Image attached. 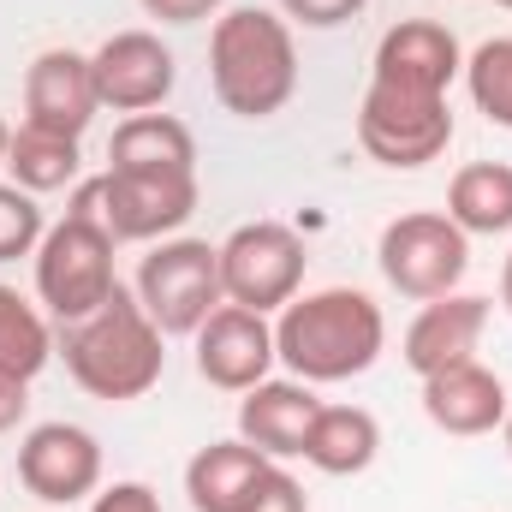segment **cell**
<instances>
[{"mask_svg": "<svg viewBox=\"0 0 512 512\" xmlns=\"http://www.w3.org/2000/svg\"><path fill=\"white\" fill-rule=\"evenodd\" d=\"M387 346L382 304L358 286H328V292H304L280 310L274 322V358L292 370V382L328 387L364 376Z\"/></svg>", "mask_w": 512, "mask_h": 512, "instance_id": "1", "label": "cell"}, {"mask_svg": "<svg viewBox=\"0 0 512 512\" xmlns=\"http://www.w3.org/2000/svg\"><path fill=\"white\" fill-rule=\"evenodd\" d=\"M209 84L215 102L239 120H274L292 96H298V42L292 24L262 12V6H239L215 18L209 36Z\"/></svg>", "mask_w": 512, "mask_h": 512, "instance_id": "2", "label": "cell"}, {"mask_svg": "<svg viewBox=\"0 0 512 512\" xmlns=\"http://www.w3.org/2000/svg\"><path fill=\"white\" fill-rule=\"evenodd\" d=\"M161 340L167 334L143 316L137 292L114 286V298L96 316L60 328V358H66V376L90 399H114L120 405V399H143L161 382V370H167Z\"/></svg>", "mask_w": 512, "mask_h": 512, "instance_id": "3", "label": "cell"}, {"mask_svg": "<svg viewBox=\"0 0 512 512\" xmlns=\"http://www.w3.org/2000/svg\"><path fill=\"white\" fill-rule=\"evenodd\" d=\"M66 215L102 221L114 245H149V239L179 233L197 215V173H126V167H108L102 179L78 185Z\"/></svg>", "mask_w": 512, "mask_h": 512, "instance_id": "4", "label": "cell"}, {"mask_svg": "<svg viewBox=\"0 0 512 512\" xmlns=\"http://www.w3.org/2000/svg\"><path fill=\"white\" fill-rule=\"evenodd\" d=\"M137 304L167 340L197 334L227 304V292H221V245H209V239H161L137 262Z\"/></svg>", "mask_w": 512, "mask_h": 512, "instance_id": "5", "label": "cell"}, {"mask_svg": "<svg viewBox=\"0 0 512 512\" xmlns=\"http://www.w3.org/2000/svg\"><path fill=\"white\" fill-rule=\"evenodd\" d=\"M114 239L102 221H84V215H66L60 227L42 233L36 245V298L48 304V316L66 328V322H84L96 316L108 298H114Z\"/></svg>", "mask_w": 512, "mask_h": 512, "instance_id": "6", "label": "cell"}, {"mask_svg": "<svg viewBox=\"0 0 512 512\" xmlns=\"http://www.w3.org/2000/svg\"><path fill=\"white\" fill-rule=\"evenodd\" d=\"M358 143H364L370 161L399 167V173L429 167L453 143V108L435 90H405V84L370 78L364 108H358Z\"/></svg>", "mask_w": 512, "mask_h": 512, "instance_id": "7", "label": "cell"}, {"mask_svg": "<svg viewBox=\"0 0 512 512\" xmlns=\"http://www.w3.org/2000/svg\"><path fill=\"white\" fill-rule=\"evenodd\" d=\"M376 262H382V274H387L393 292L429 304V298H447V292L465 280V268H471V239H465L447 215L411 209V215H399V221L382 227Z\"/></svg>", "mask_w": 512, "mask_h": 512, "instance_id": "8", "label": "cell"}, {"mask_svg": "<svg viewBox=\"0 0 512 512\" xmlns=\"http://www.w3.org/2000/svg\"><path fill=\"white\" fill-rule=\"evenodd\" d=\"M304 239L286 221H245L221 245V292L227 304H245L256 316L286 310L304 286Z\"/></svg>", "mask_w": 512, "mask_h": 512, "instance_id": "9", "label": "cell"}, {"mask_svg": "<svg viewBox=\"0 0 512 512\" xmlns=\"http://www.w3.org/2000/svg\"><path fill=\"white\" fill-rule=\"evenodd\" d=\"M90 72H96L102 108H114V114H155L173 96V84H179V60H173V48L155 30L108 36L90 54Z\"/></svg>", "mask_w": 512, "mask_h": 512, "instance_id": "10", "label": "cell"}, {"mask_svg": "<svg viewBox=\"0 0 512 512\" xmlns=\"http://www.w3.org/2000/svg\"><path fill=\"white\" fill-rule=\"evenodd\" d=\"M18 483L48 507H72V501L96 495V483H102L96 435L78 423H36L18 447Z\"/></svg>", "mask_w": 512, "mask_h": 512, "instance_id": "11", "label": "cell"}, {"mask_svg": "<svg viewBox=\"0 0 512 512\" xmlns=\"http://www.w3.org/2000/svg\"><path fill=\"white\" fill-rule=\"evenodd\" d=\"M191 340H197V376L209 387H221V393H251L280 364L268 316H256L245 304H221Z\"/></svg>", "mask_w": 512, "mask_h": 512, "instance_id": "12", "label": "cell"}, {"mask_svg": "<svg viewBox=\"0 0 512 512\" xmlns=\"http://www.w3.org/2000/svg\"><path fill=\"white\" fill-rule=\"evenodd\" d=\"M96 114H102V96H96L90 54L48 48V54L30 60V72H24V126L60 131V137H84Z\"/></svg>", "mask_w": 512, "mask_h": 512, "instance_id": "13", "label": "cell"}, {"mask_svg": "<svg viewBox=\"0 0 512 512\" xmlns=\"http://www.w3.org/2000/svg\"><path fill=\"white\" fill-rule=\"evenodd\" d=\"M483 328H489V298H471V292L429 298L417 310V322L405 328V364H411V376H441L453 364H471Z\"/></svg>", "mask_w": 512, "mask_h": 512, "instance_id": "14", "label": "cell"}, {"mask_svg": "<svg viewBox=\"0 0 512 512\" xmlns=\"http://www.w3.org/2000/svg\"><path fill=\"white\" fill-rule=\"evenodd\" d=\"M465 72V54H459V36L435 18H399L376 42V72L382 84H405V90H435L447 96V84Z\"/></svg>", "mask_w": 512, "mask_h": 512, "instance_id": "15", "label": "cell"}, {"mask_svg": "<svg viewBox=\"0 0 512 512\" xmlns=\"http://www.w3.org/2000/svg\"><path fill=\"white\" fill-rule=\"evenodd\" d=\"M316 411L322 399L310 393V382H256L239 399V441H251L268 459H304Z\"/></svg>", "mask_w": 512, "mask_h": 512, "instance_id": "16", "label": "cell"}, {"mask_svg": "<svg viewBox=\"0 0 512 512\" xmlns=\"http://www.w3.org/2000/svg\"><path fill=\"white\" fill-rule=\"evenodd\" d=\"M423 411L441 435H489L507 423L512 405L501 376L471 358V364H453L441 376H423Z\"/></svg>", "mask_w": 512, "mask_h": 512, "instance_id": "17", "label": "cell"}, {"mask_svg": "<svg viewBox=\"0 0 512 512\" xmlns=\"http://www.w3.org/2000/svg\"><path fill=\"white\" fill-rule=\"evenodd\" d=\"M268 471H274V459L256 453L251 441H215L185 465V495L197 512H245V501Z\"/></svg>", "mask_w": 512, "mask_h": 512, "instance_id": "18", "label": "cell"}, {"mask_svg": "<svg viewBox=\"0 0 512 512\" xmlns=\"http://www.w3.org/2000/svg\"><path fill=\"white\" fill-rule=\"evenodd\" d=\"M108 167L126 173H197V137L173 114H126L108 143Z\"/></svg>", "mask_w": 512, "mask_h": 512, "instance_id": "19", "label": "cell"}, {"mask_svg": "<svg viewBox=\"0 0 512 512\" xmlns=\"http://www.w3.org/2000/svg\"><path fill=\"white\" fill-rule=\"evenodd\" d=\"M376 453H382V423L364 405H322L316 411L310 441H304V459L322 477H358V471L376 465Z\"/></svg>", "mask_w": 512, "mask_h": 512, "instance_id": "20", "label": "cell"}, {"mask_svg": "<svg viewBox=\"0 0 512 512\" xmlns=\"http://www.w3.org/2000/svg\"><path fill=\"white\" fill-rule=\"evenodd\" d=\"M447 221L471 233H512V167L507 161H471L447 185Z\"/></svg>", "mask_w": 512, "mask_h": 512, "instance_id": "21", "label": "cell"}, {"mask_svg": "<svg viewBox=\"0 0 512 512\" xmlns=\"http://www.w3.org/2000/svg\"><path fill=\"white\" fill-rule=\"evenodd\" d=\"M84 155H78V137H60V131H42V126H18L12 143H6V173L18 191L42 197V191H66L78 179Z\"/></svg>", "mask_w": 512, "mask_h": 512, "instance_id": "22", "label": "cell"}, {"mask_svg": "<svg viewBox=\"0 0 512 512\" xmlns=\"http://www.w3.org/2000/svg\"><path fill=\"white\" fill-rule=\"evenodd\" d=\"M54 358V334L36 304H24L12 286H0V376L36 382L42 364Z\"/></svg>", "mask_w": 512, "mask_h": 512, "instance_id": "23", "label": "cell"}, {"mask_svg": "<svg viewBox=\"0 0 512 512\" xmlns=\"http://www.w3.org/2000/svg\"><path fill=\"white\" fill-rule=\"evenodd\" d=\"M465 84L471 102L489 126L512 131V36H489L471 60H465Z\"/></svg>", "mask_w": 512, "mask_h": 512, "instance_id": "24", "label": "cell"}, {"mask_svg": "<svg viewBox=\"0 0 512 512\" xmlns=\"http://www.w3.org/2000/svg\"><path fill=\"white\" fill-rule=\"evenodd\" d=\"M42 233H48V227H42L36 197H30V191H18V185H0V262L36 256Z\"/></svg>", "mask_w": 512, "mask_h": 512, "instance_id": "25", "label": "cell"}, {"mask_svg": "<svg viewBox=\"0 0 512 512\" xmlns=\"http://www.w3.org/2000/svg\"><path fill=\"white\" fill-rule=\"evenodd\" d=\"M370 0H280V12L304 30H334V24H352Z\"/></svg>", "mask_w": 512, "mask_h": 512, "instance_id": "26", "label": "cell"}, {"mask_svg": "<svg viewBox=\"0 0 512 512\" xmlns=\"http://www.w3.org/2000/svg\"><path fill=\"white\" fill-rule=\"evenodd\" d=\"M245 512H310V501H304V483L274 465V471L256 483V495L245 501Z\"/></svg>", "mask_w": 512, "mask_h": 512, "instance_id": "27", "label": "cell"}, {"mask_svg": "<svg viewBox=\"0 0 512 512\" xmlns=\"http://www.w3.org/2000/svg\"><path fill=\"white\" fill-rule=\"evenodd\" d=\"M149 18H161V24H203V18H215L227 0H137Z\"/></svg>", "mask_w": 512, "mask_h": 512, "instance_id": "28", "label": "cell"}, {"mask_svg": "<svg viewBox=\"0 0 512 512\" xmlns=\"http://www.w3.org/2000/svg\"><path fill=\"white\" fill-rule=\"evenodd\" d=\"M90 512H161V501H155L149 483H114V489L96 495V507Z\"/></svg>", "mask_w": 512, "mask_h": 512, "instance_id": "29", "label": "cell"}, {"mask_svg": "<svg viewBox=\"0 0 512 512\" xmlns=\"http://www.w3.org/2000/svg\"><path fill=\"white\" fill-rule=\"evenodd\" d=\"M24 411H30V382L0 376V435H12V429L24 423Z\"/></svg>", "mask_w": 512, "mask_h": 512, "instance_id": "30", "label": "cell"}, {"mask_svg": "<svg viewBox=\"0 0 512 512\" xmlns=\"http://www.w3.org/2000/svg\"><path fill=\"white\" fill-rule=\"evenodd\" d=\"M501 304L512 310V256H507V268H501Z\"/></svg>", "mask_w": 512, "mask_h": 512, "instance_id": "31", "label": "cell"}, {"mask_svg": "<svg viewBox=\"0 0 512 512\" xmlns=\"http://www.w3.org/2000/svg\"><path fill=\"white\" fill-rule=\"evenodd\" d=\"M6 143H12V126L0 120V167H6Z\"/></svg>", "mask_w": 512, "mask_h": 512, "instance_id": "32", "label": "cell"}, {"mask_svg": "<svg viewBox=\"0 0 512 512\" xmlns=\"http://www.w3.org/2000/svg\"><path fill=\"white\" fill-rule=\"evenodd\" d=\"M501 429H507V453H512V411H507V423H501Z\"/></svg>", "mask_w": 512, "mask_h": 512, "instance_id": "33", "label": "cell"}, {"mask_svg": "<svg viewBox=\"0 0 512 512\" xmlns=\"http://www.w3.org/2000/svg\"><path fill=\"white\" fill-rule=\"evenodd\" d=\"M495 6H507V12H512V0H495Z\"/></svg>", "mask_w": 512, "mask_h": 512, "instance_id": "34", "label": "cell"}]
</instances>
